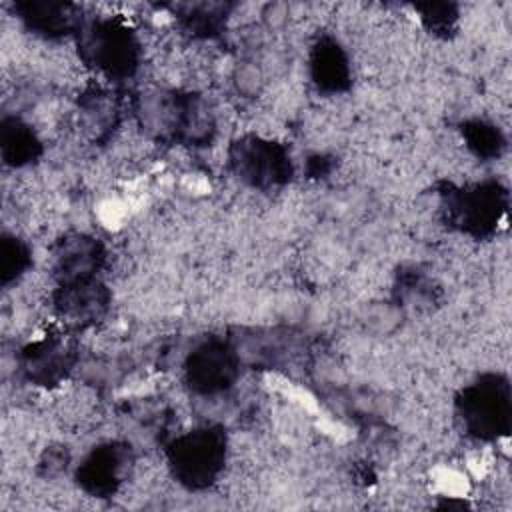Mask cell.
I'll return each instance as SVG.
<instances>
[{
    "label": "cell",
    "mask_w": 512,
    "mask_h": 512,
    "mask_svg": "<svg viewBox=\"0 0 512 512\" xmlns=\"http://www.w3.org/2000/svg\"><path fill=\"white\" fill-rule=\"evenodd\" d=\"M40 142L34 130L20 120H6L2 128V154L6 162L14 166H24L36 158Z\"/></svg>",
    "instance_id": "10"
},
{
    "label": "cell",
    "mask_w": 512,
    "mask_h": 512,
    "mask_svg": "<svg viewBox=\"0 0 512 512\" xmlns=\"http://www.w3.org/2000/svg\"><path fill=\"white\" fill-rule=\"evenodd\" d=\"M188 376L194 388L202 392L222 390L234 378L232 354L222 344H204L190 356Z\"/></svg>",
    "instance_id": "5"
},
{
    "label": "cell",
    "mask_w": 512,
    "mask_h": 512,
    "mask_svg": "<svg viewBox=\"0 0 512 512\" xmlns=\"http://www.w3.org/2000/svg\"><path fill=\"white\" fill-rule=\"evenodd\" d=\"M462 418L478 436H494L508 426V390L496 378L468 388L462 400Z\"/></svg>",
    "instance_id": "3"
},
{
    "label": "cell",
    "mask_w": 512,
    "mask_h": 512,
    "mask_svg": "<svg viewBox=\"0 0 512 512\" xmlns=\"http://www.w3.org/2000/svg\"><path fill=\"white\" fill-rule=\"evenodd\" d=\"M224 438L214 430H194L174 442L172 466L182 482L204 486L220 472L224 454Z\"/></svg>",
    "instance_id": "1"
},
{
    "label": "cell",
    "mask_w": 512,
    "mask_h": 512,
    "mask_svg": "<svg viewBox=\"0 0 512 512\" xmlns=\"http://www.w3.org/2000/svg\"><path fill=\"white\" fill-rule=\"evenodd\" d=\"M20 18L40 34L52 36L62 34L68 30L70 20L74 18L68 4H56V2H28L24 6H18Z\"/></svg>",
    "instance_id": "9"
},
{
    "label": "cell",
    "mask_w": 512,
    "mask_h": 512,
    "mask_svg": "<svg viewBox=\"0 0 512 512\" xmlns=\"http://www.w3.org/2000/svg\"><path fill=\"white\" fill-rule=\"evenodd\" d=\"M84 52L88 60L110 78L130 76L136 68L138 42L130 28L120 22H98L90 28Z\"/></svg>",
    "instance_id": "2"
},
{
    "label": "cell",
    "mask_w": 512,
    "mask_h": 512,
    "mask_svg": "<svg viewBox=\"0 0 512 512\" xmlns=\"http://www.w3.org/2000/svg\"><path fill=\"white\" fill-rule=\"evenodd\" d=\"M234 164L244 180L258 186L280 182L290 170L286 154L278 146L262 140L240 144L234 154Z\"/></svg>",
    "instance_id": "4"
},
{
    "label": "cell",
    "mask_w": 512,
    "mask_h": 512,
    "mask_svg": "<svg viewBox=\"0 0 512 512\" xmlns=\"http://www.w3.org/2000/svg\"><path fill=\"white\" fill-rule=\"evenodd\" d=\"M456 214L462 218V222L466 226L476 228L480 232L488 230L498 220V214H500V202H498L496 188L482 186V188L472 190L470 194H464Z\"/></svg>",
    "instance_id": "7"
},
{
    "label": "cell",
    "mask_w": 512,
    "mask_h": 512,
    "mask_svg": "<svg viewBox=\"0 0 512 512\" xmlns=\"http://www.w3.org/2000/svg\"><path fill=\"white\" fill-rule=\"evenodd\" d=\"M98 258H100V248L94 240L74 238L64 242L56 258V270L60 274L62 284L92 280V272L98 264Z\"/></svg>",
    "instance_id": "6"
},
{
    "label": "cell",
    "mask_w": 512,
    "mask_h": 512,
    "mask_svg": "<svg viewBox=\"0 0 512 512\" xmlns=\"http://www.w3.org/2000/svg\"><path fill=\"white\" fill-rule=\"evenodd\" d=\"M468 138V146L476 152V154H484V156H490V154H496L498 152V146H500V140H498V132L488 126V124H482V122H476L472 126V130L466 134Z\"/></svg>",
    "instance_id": "13"
},
{
    "label": "cell",
    "mask_w": 512,
    "mask_h": 512,
    "mask_svg": "<svg viewBox=\"0 0 512 512\" xmlns=\"http://www.w3.org/2000/svg\"><path fill=\"white\" fill-rule=\"evenodd\" d=\"M122 458L116 450L104 448L94 452L80 468V480L90 492H110L118 484Z\"/></svg>",
    "instance_id": "8"
},
{
    "label": "cell",
    "mask_w": 512,
    "mask_h": 512,
    "mask_svg": "<svg viewBox=\"0 0 512 512\" xmlns=\"http://www.w3.org/2000/svg\"><path fill=\"white\" fill-rule=\"evenodd\" d=\"M312 72L320 86L338 90L348 78V62L342 48L334 42H324L316 48L312 58Z\"/></svg>",
    "instance_id": "11"
},
{
    "label": "cell",
    "mask_w": 512,
    "mask_h": 512,
    "mask_svg": "<svg viewBox=\"0 0 512 512\" xmlns=\"http://www.w3.org/2000/svg\"><path fill=\"white\" fill-rule=\"evenodd\" d=\"M28 250L18 238H4L2 242V280L8 284L10 280L24 274L28 266Z\"/></svg>",
    "instance_id": "12"
}]
</instances>
